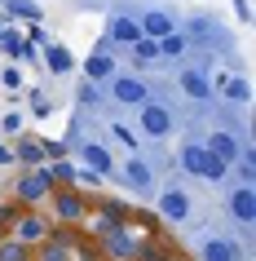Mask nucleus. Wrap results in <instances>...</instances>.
<instances>
[{"label":"nucleus","instance_id":"39448f33","mask_svg":"<svg viewBox=\"0 0 256 261\" xmlns=\"http://www.w3.org/2000/svg\"><path fill=\"white\" fill-rule=\"evenodd\" d=\"M53 199H58V213H62L67 221H80L84 217V199L75 191H62V195H53Z\"/></svg>","mask_w":256,"mask_h":261},{"label":"nucleus","instance_id":"6e6552de","mask_svg":"<svg viewBox=\"0 0 256 261\" xmlns=\"http://www.w3.org/2000/svg\"><path fill=\"white\" fill-rule=\"evenodd\" d=\"M252 199H256V195L247 191V186H243V191L234 195V204H230V213H234L239 221H252V217H256V204H252Z\"/></svg>","mask_w":256,"mask_h":261},{"label":"nucleus","instance_id":"7ed1b4c3","mask_svg":"<svg viewBox=\"0 0 256 261\" xmlns=\"http://www.w3.org/2000/svg\"><path fill=\"white\" fill-rule=\"evenodd\" d=\"M141 128H146L150 138H163V133L173 128V115L163 107H141Z\"/></svg>","mask_w":256,"mask_h":261},{"label":"nucleus","instance_id":"f257e3e1","mask_svg":"<svg viewBox=\"0 0 256 261\" xmlns=\"http://www.w3.org/2000/svg\"><path fill=\"white\" fill-rule=\"evenodd\" d=\"M14 230H18L14 239H18L22 248H36V244L49 239V221H44L40 213H18V217H14Z\"/></svg>","mask_w":256,"mask_h":261},{"label":"nucleus","instance_id":"4468645a","mask_svg":"<svg viewBox=\"0 0 256 261\" xmlns=\"http://www.w3.org/2000/svg\"><path fill=\"white\" fill-rule=\"evenodd\" d=\"M133 54H137V62H141V67H150V62L159 58V44H150V40H137V44H133Z\"/></svg>","mask_w":256,"mask_h":261},{"label":"nucleus","instance_id":"4be33fe9","mask_svg":"<svg viewBox=\"0 0 256 261\" xmlns=\"http://www.w3.org/2000/svg\"><path fill=\"white\" fill-rule=\"evenodd\" d=\"M159 54H168V58H173V54H181V40H177V36H163V44H159Z\"/></svg>","mask_w":256,"mask_h":261},{"label":"nucleus","instance_id":"0eeeda50","mask_svg":"<svg viewBox=\"0 0 256 261\" xmlns=\"http://www.w3.org/2000/svg\"><path fill=\"white\" fill-rule=\"evenodd\" d=\"M115 97H120V102H141V97H146V84L124 75V80H115Z\"/></svg>","mask_w":256,"mask_h":261},{"label":"nucleus","instance_id":"f03ea898","mask_svg":"<svg viewBox=\"0 0 256 261\" xmlns=\"http://www.w3.org/2000/svg\"><path fill=\"white\" fill-rule=\"evenodd\" d=\"M181 160H186V168L190 173H199V177H225V168L230 164H221V160H216V155H208V151H199V146H186V155H181Z\"/></svg>","mask_w":256,"mask_h":261},{"label":"nucleus","instance_id":"1a4fd4ad","mask_svg":"<svg viewBox=\"0 0 256 261\" xmlns=\"http://www.w3.org/2000/svg\"><path fill=\"white\" fill-rule=\"evenodd\" d=\"M137 31H146V36H173V22H168V14H146Z\"/></svg>","mask_w":256,"mask_h":261},{"label":"nucleus","instance_id":"dca6fc26","mask_svg":"<svg viewBox=\"0 0 256 261\" xmlns=\"http://www.w3.org/2000/svg\"><path fill=\"white\" fill-rule=\"evenodd\" d=\"M84 160H89L97 173H110V160H106V151H102V146H84Z\"/></svg>","mask_w":256,"mask_h":261},{"label":"nucleus","instance_id":"aec40b11","mask_svg":"<svg viewBox=\"0 0 256 261\" xmlns=\"http://www.w3.org/2000/svg\"><path fill=\"white\" fill-rule=\"evenodd\" d=\"M22 160H27V164H40V160H44V146H36V142H22Z\"/></svg>","mask_w":256,"mask_h":261},{"label":"nucleus","instance_id":"393cba45","mask_svg":"<svg viewBox=\"0 0 256 261\" xmlns=\"http://www.w3.org/2000/svg\"><path fill=\"white\" fill-rule=\"evenodd\" d=\"M14 217H18L14 208H0V226H5V221H14Z\"/></svg>","mask_w":256,"mask_h":261},{"label":"nucleus","instance_id":"a878e982","mask_svg":"<svg viewBox=\"0 0 256 261\" xmlns=\"http://www.w3.org/2000/svg\"><path fill=\"white\" fill-rule=\"evenodd\" d=\"M0 239H5V230H0Z\"/></svg>","mask_w":256,"mask_h":261},{"label":"nucleus","instance_id":"b1692460","mask_svg":"<svg viewBox=\"0 0 256 261\" xmlns=\"http://www.w3.org/2000/svg\"><path fill=\"white\" fill-rule=\"evenodd\" d=\"M89 71H93V75H106L110 62H106V58H93V62H89Z\"/></svg>","mask_w":256,"mask_h":261},{"label":"nucleus","instance_id":"423d86ee","mask_svg":"<svg viewBox=\"0 0 256 261\" xmlns=\"http://www.w3.org/2000/svg\"><path fill=\"white\" fill-rule=\"evenodd\" d=\"M186 213H190V199H186V195H181V191H168V195H163V217L181 221V217H186Z\"/></svg>","mask_w":256,"mask_h":261},{"label":"nucleus","instance_id":"f3484780","mask_svg":"<svg viewBox=\"0 0 256 261\" xmlns=\"http://www.w3.org/2000/svg\"><path fill=\"white\" fill-rule=\"evenodd\" d=\"M128 181H133V186H146V181H150V173H146V164H141V160H133V164H128Z\"/></svg>","mask_w":256,"mask_h":261},{"label":"nucleus","instance_id":"412c9836","mask_svg":"<svg viewBox=\"0 0 256 261\" xmlns=\"http://www.w3.org/2000/svg\"><path fill=\"white\" fill-rule=\"evenodd\" d=\"M49 62H53V71H67V67H71L67 49H49Z\"/></svg>","mask_w":256,"mask_h":261},{"label":"nucleus","instance_id":"2eb2a0df","mask_svg":"<svg viewBox=\"0 0 256 261\" xmlns=\"http://www.w3.org/2000/svg\"><path fill=\"white\" fill-rule=\"evenodd\" d=\"M115 40H124V44H137V40H141V31H137L133 22H128V18H120V22H115Z\"/></svg>","mask_w":256,"mask_h":261},{"label":"nucleus","instance_id":"9d476101","mask_svg":"<svg viewBox=\"0 0 256 261\" xmlns=\"http://www.w3.org/2000/svg\"><path fill=\"white\" fill-rule=\"evenodd\" d=\"M0 261H31V248H22L18 239H0Z\"/></svg>","mask_w":256,"mask_h":261},{"label":"nucleus","instance_id":"20e7f679","mask_svg":"<svg viewBox=\"0 0 256 261\" xmlns=\"http://www.w3.org/2000/svg\"><path fill=\"white\" fill-rule=\"evenodd\" d=\"M44 195H49V173H31V177L18 181V199L36 204V199H44Z\"/></svg>","mask_w":256,"mask_h":261},{"label":"nucleus","instance_id":"f8f14e48","mask_svg":"<svg viewBox=\"0 0 256 261\" xmlns=\"http://www.w3.org/2000/svg\"><path fill=\"white\" fill-rule=\"evenodd\" d=\"M31 261H71V257H67V248H58V244H49V239H44V244L31 248Z\"/></svg>","mask_w":256,"mask_h":261},{"label":"nucleus","instance_id":"6ab92c4d","mask_svg":"<svg viewBox=\"0 0 256 261\" xmlns=\"http://www.w3.org/2000/svg\"><path fill=\"white\" fill-rule=\"evenodd\" d=\"M137 257H141V261H168V252L155 248V244H141V248H137Z\"/></svg>","mask_w":256,"mask_h":261},{"label":"nucleus","instance_id":"ddd939ff","mask_svg":"<svg viewBox=\"0 0 256 261\" xmlns=\"http://www.w3.org/2000/svg\"><path fill=\"white\" fill-rule=\"evenodd\" d=\"M181 89H186L190 97H208V80H203L199 71H186V75H181Z\"/></svg>","mask_w":256,"mask_h":261},{"label":"nucleus","instance_id":"a211bd4d","mask_svg":"<svg viewBox=\"0 0 256 261\" xmlns=\"http://www.w3.org/2000/svg\"><path fill=\"white\" fill-rule=\"evenodd\" d=\"M208 261H234V248L230 244H208Z\"/></svg>","mask_w":256,"mask_h":261},{"label":"nucleus","instance_id":"5701e85b","mask_svg":"<svg viewBox=\"0 0 256 261\" xmlns=\"http://www.w3.org/2000/svg\"><path fill=\"white\" fill-rule=\"evenodd\" d=\"M230 97H234V102H243V97H247V84H243V80H230Z\"/></svg>","mask_w":256,"mask_h":261},{"label":"nucleus","instance_id":"9b49d317","mask_svg":"<svg viewBox=\"0 0 256 261\" xmlns=\"http://www.w3.org/2000/svg\"><path fill=\"white\" fill-rule=\"evenodd\" d=\"M208 155H216L221 164H230V160H234V138H230V133H216L212 146H208Z\"/></svg>","mask_w":256,"mask_h":261}]
</instances>
